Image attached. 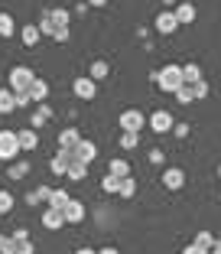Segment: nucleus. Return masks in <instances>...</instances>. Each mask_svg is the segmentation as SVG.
Instances as JSON below:
<instances>
[{
  "instance_id": "39",
  "label": "nucleus",
  "mask_w": 221,
  "mask_h": 254,
  "mask_svg": "<svg viewBox=\"0 0 221 254\" xmlns=\"http://www.w3.org/2000/svg\"><path fill=\"white\" fill-rule=\"evenodd\" d=\"M30 105H33L30 91H16V108H30Z\"/></svg>"
},
{
  "instance_id": "48",
  "label": "nucleus",
  "mask_w": 221,
  "mask_h": 254,
  "mask_svg": "<svg viewBox=\"0 0 221 254\" xmlns=\"http://www.w3.org/2000/svg\"><path fill=\"white\" fill-rule=\"evenodd\" d=\"M179 0H163V7H176Z\"/></svg>"
},
{
  "instance_id": "4",
  "label": "nucleus",
  "mask_w": 221,
  "mask_h": 254,
  "mask_svg": "<svg viewBox=\"0 0 221 254\" xmlns=\"http://www.w3.org/2000/svg\"><path fill=\"white\" fill-rule=\"evenodd\" d=\"M153 26H156V33L169 36V33H176L179 26H182V23H179L176 10H160V13H156V20H153Z\"/></svg>"
},
{
  "instance_id": "23",
  "label": "nucleus",
  "mask_w": 221,
  "mask_h": 254,
  "mask_svg": "<svg viewBox=\"0 0 221 254\" xmlns=\"http://www.w3.org/2000/svg\"><path fill=\"white\" fill-rule=\"evenodd\" d=\"M91 78H95V82H104V78H108V75H110V65H108V62H104V59H95V62H91Z\"/></svg>"
},
{
  "instance_id": "41",
  "label": "nucleus",
  "mask_w": 221,
  "mask_h": 254,
  "mask_svg": "<svg viewBox=\"0 0 221 254\" xmlns=\"http://www.w3.org/2000/svg\"><path fill=\"white\" fill-rule=\"evenodd\" d=\"M68 36H72V33H68V26H62V30H55V43H68Z\"/></svg>"
},
{
  "instance_id": "31",
  "label": "nucleus",
  "mask_w": 221,
  "mask_h": 254,
  "mask_svg": "<svg viewBox=\"0 0 221 254\" xmlns=\"http://www.w3.org/2000/svg\"><path fill=\"white\" fill-rule=\"evenodd\" d=\"M182 75H185V85H192V82H199V78H202V68L195 65V62H185V65H182Z\"/></svg>"
},
{
  "instance_id": "44",
  "label": "nucleus",
  "mask_w": 221,
  "mask_h": 254,
  "mask_svg": "<svg viewBox=\"0 0 221 254\" xmlns=\"http://www.w3.org/2000/svg\"><path fill=\"white\" fill-rule=\"evenodd\" d=\"M13 238H16V241H26V238H30V232H26V228H16Z\"/></svg>"
},
{
  "instance_id": "28",
  "label": "nucleus",
  "mask_w": 221,
  "mask_h": 254,
  "mask_svg": "<svg viewBox=\"0 0 221 254\" xmlns=\"http://www.w3.org/2000/svg\"><path fill=\"white\" fill-rule=\"evenodd\" d=\"M13 33H16V20H13L10 13H0V36H3V39H10Z\"/></svg>"
},
{
  "instance_id": "11",
  "label": "nucleus",
  "mask_w": 221,
  "mask_h": 254,
  "mask_svg": "<svg viewBox=\"0 0 221 254\" xmlns=\"http://www.w3.org/2000/svg\"><path fill=\"white\" fill-rule=\"evenodd\" d=\"M62 225H68V222H65V212H62V209H52V205H49V209L43 212V228H49V232H59Z\"/></svg>"
},
{
  "instance_id": "24",
  "label": "nucleus",
  "mask_w": 221,
  "mask_h": 254,
  "mask_svg": "<svg viewBox=\"0 0 221 254\" xmlns=\"http://www.w3.org/2000/svg\"><path fill=\"white\" fill-rule=\"evenodd\" d=\"M7 176H10V180H23V176H30V163H26V160H13L10 170H7Z\"/></svg>"
},
{
  "instance_id": "20",
  "label": "nucleus",
  "mask_w": 221,
  "mask_h": 254,
  "mask_svg": "<svg viewBox=\"0 0 221 254\" xmlns=\"http://www.w3.org/2000/svg\"><path fill=\"white\" fill-rule=\"evenodd\" d=\"M65 176H68L72 183H81L85 176H88V163H81V160H72V163H68V173H65Z\"/></svg>"
},
{
  "instance_id": "15",
  "label": "nucleus",
  "mask_w": 221,
  "mask_h": 254,
  "mask_svg": "<svg viewBox=\"0 0 221 254\" xmlns=\"http://www.w3.org/2000/svg\"><path fill=\"white\" fill-rule=\"evenodd\" d=\"M62 212H65V222L68 225H81V218H85V205H81V202H75V199L68 202Z\"/></svg>"
},
{
  "instance_id": "21",
  "label": "nucleus",
  "mask_w": 221,
  "mask_h": 254,
  "mask_svg": "<svg viewBox=\"0 0 221 254\" xmlns=\"http://www.w3.org/2000/svg\"><path fill=\"white\" fill-rule=\"evenodd\" d=\"M108 173H114V176H120V180H124V176H133L130 163H127L124 157H117V160H110V163H108Z\"/></svg>"
},
{
  "instance_id": "27",
  "label": "nucleus",
  "mask_w": 221,
  "mask_h": 254,
  "mask_svg": "<svg viewBox=\"0 0 221 254\" xmlns=\"http://www.w3.org/2000/svg\"><path fill=\"white\" fill-rule=\"evenodd\" d=\"M68 202H72V195H68L65 189H52V195H49V205H52V209H65Z\"/></svg>"
},
{
  "instance_id": "22",
  "label": "nucleus",
  "mask_w": 221,
  "mask_h": 254,
  "mask_svg": "<svg viewBox=\"0 0 221 254\" xmlns=\"http://www.w3.org/2000/svg\"><path fill=\"white\" fill-rule=\"evenodd\" d=\"M78 140H81V130H78V127H65V130L59 134V147H75Z\"/></svg>"
},
{
  "instance_id": "49",
  "label": "nucleus",
  "mask_w": 221,
  "mask_h": 254,
  "mask_svg": "<svg viewBox=\"0 0 221 254\" xmlns=\"http://www.w3.org/2000/svg\"><path fill=\"white\" fill-rule=\"evenodd\" d=\"M212 254H221V241H215V248H212Z\"/></svg>"
},
{
  "instance_id": "1",
  "label": "nucleus",
  "mask_w": 221,
  "mask_h": 254,
  "mask_svg": "<svg viewBox=\"0 0 221 254\" xmlns=\"http://www.w3.org/2000/svg\"><path fill=\"white\" fill-rule=\"evenodd\" d=\"M150 78H153L156 85H160V91H169V95H176L179 88H182L185 85V75H182V65H163L160 72H153L150 75Z\"/></svg>"
},
{
  "instance_id": "19",
  "label": "nucleus",
  "mask_w": 221,
  "mask_h": 254,
  "mask_svg": "<svg viewBox=\"0 0 221 254\" xmlns=\"http://www.w3.org/2000/svg\"><path fill=\"white\" fill-rule=\"evenodd\" d=\"M52 189L49 186H36L33 192H26V205H43V202H49Z\"/></svg>"
},
{
  "instance_id": "43",
  "label": "nucleus",
  "mask_w": 221,
  "mask_h": 254,
  "mask_svg": "<svg viewBox=\"0 0 221 254\" xmlns=\"http://www.w3.org/2000/svg\"><path fill=\"white\" fill-rule=\"evenodd\" d=\"M172 134H176V137H189V124H176V127H172Z\"/></svg>"
},
{
  "instance_id": "13",
  "label": "nucleus",
  "mask_w": 221,
  "mask_h": 254,
  "mask_svg": "<svg viewBox=\"0 0 221 254\" xmlns=\"http://www.w3.org/2000/svg\"><path fill=\"white\" fill-rule=\"evenodd\" d=\"M16 134H20V147L26 150V153L39 147V134H36V127H23V130H16Z\"/></svg>"
},
{
  "instance_id": "18",
  "label": "nucleus",
  "mask_w": 221,
  "mask_h": 254,
  "mask_svg": "<svg viewBox=\"0 0 221 254\" xmlns=\"http://www.w3.org/2000/svg\"><path fill=\"white\" fill-rule=\"evenodd\" d=\"M49 118H52V108L49 105H36V111L30 114V127H36V130H39V127H43Z\"/></svg>"
},
{
  "instance_id": "46",
  "label": "nucleus",
  "mask_w": 221,
  "mask_h": 254,
  "mask_svg": "<svg viewBox=\"0 0 221 254\" xmlns=\"http://www.w3.org/2000/svg\"><path fill=\"white\" fill-rule=\"evenodd\" d=\"M98 254H120V251H117V248H101Z\"/></svg>"
},
{
  "instance_id": "8",
  "label": "nucleus",
  "mask_w": 221,
  "mask_h": 254,
  "mask_svg": "<svg viewBox=\"0 0 221 254\" xmlns=\"http://www.w3.org/2000/svg\"><path fill=\"white\" fill-rule=\"evenodd\" d=\"M72 157H75V160H81V163H91V160L98 157V143H95V140H88V137H81V140L72 147Z\"/></svg>"
},
{
  "instance_id": "40",
  "label": "nucleus",
  "mask_w": 221,
  "mask_h": 254,
  "mask_svg": "<svg viewBox=\"0 0 221 254\" xmlns=\"http://www.w3.org/2000/svg\"><path fill=\"white\" fill-rule=\"evenodd\" d=\"M182 254H212V251H208V248H202V245H195V241H192V245H185V248H182Z\"/></svg>"
},
{
  "instance_id": "7",
  "label": "nucleus",
  "mask_w": 221,
  "mask_h": 254,
  "mask_svg": "<svg viewBox=\"0 0 221 254\" xmlns=\"http://www.w3.org/2000/svg\"><path fill=\"white\" fill-rule=\"evenodd\" d=\"M163 189H169V192H179V189H185V170H179V166L163 170Z\"/></svg>"
},
{
  "instance_id": "12",
  "label": "nucleus",
  "mask_w": 221,
  "mask_h": 254,
  "mask_svg": "<svg viewBox=\"0 0 221 254\" xmlns=\"http://www.w3.org/2000/svg\"><path fill=\"white\" fill-rule=\"evenodd\" d=\"M176 16H179L182 26H189V23H195L199 10H195V3H189V0H179V3H176Z\"/></svg>"
},
{
  "instance_id": "32",
  "label": "nucleus",
  "mask_w": 221,
  "mask_h": 254,
  "mask_svg": "<svg viewBox=\"0 0 221 254\" xmlns=\"http://www.w3.org/2000/svg\"><path fill=\"white\" fill-rule=\"evenodd\" d=\"M101 189H104V192H120V176H114V173H104Z\"/></svg>"
},
{
  "instance_id": "47",
  "label": "nucleus",
  "mask_w": 221,
  "mask_h": 254,
  "mask_svg": "<svg viewBox=\"0 0 221 254\" xmlns=\"http://www.w3.org/2000/svg\"><path fill=\"white\" fill-rule=\"evenodd\" d=\"M91 7H104V3H108V0H88Z\"/></svg>"
},
{
  "instance_id": "38",
  "label": "nucleus",
  "mask_w": 221,
  "mask_h": 254,
  "mask_svg": "<svg viewBox=\"0 0 221 254\" xmlns=\"http://www.w3.org/2000/svg\"><path fill=\"white\" fill-rule=\"evenodd\" d=\"M16 254H36V248H33V241H16Z\"/></svg>"
},
{
  "instance_id": "30",
  "label": "nucleus",
  "mask_w": 221,
  "mask_h": 254,
  "mask_svg": "<svg viewBox=\"0 0 221 254\" xmlns=\"http://www.w3.org/2000/svg\"><path fill=\"white\" fill-rule=\"evenodd\" d=\"M36 26H39V33H43V36H55V23H52V16H49V10H46V13L43 16H39V23H36Z\"/></svg>"
},
{
  "instance_id": "9",
  "label": "nucleus",
  "mask_w": 221,
  "mask_h": 254,
  "mask_svg": "<svg viewBox=\"0 0 221 254\" xmlns=\"http://www.w3.org/2000/svg\"><path fill=\"white\" fill-rule=\"evenodd\" d=\"M72 147H59V153H55V157L49 160V170L55 173V176H65L68 173V163H72Z\"/></svg>"
},
{
  "instance_id": "37",
  "label": "nucleus",
  "mask_w": 221,
  "mask_h": 254,
  "mask_svg": "<svg viewBox=\"0 0 221 254\" xmlns=\"http://www.w3.org/2000/svg\"><path fill=\"white\" fill-rule=\"evenodd\" d=\"M192 91H195V101H199V98H208V82H205V78L192 82Z\"/></svg>"
},
{
  "instance_id": "17",
  "label": "nucleus",
  "mask_w": 221,
  "mask_h": 254,
  "mask_svg": "<svg viewBox=\"0 0 221 254\" xmlns=\"http://www.w3.org/2000/svg\"><path fill=\"white\" fill-rule=\"evenodd\" d=\"M46 95H49V85H46L43 78L36 75V78H33V85H30V98H33V105H43Z\"/></svg>"
},
{
  "instance_id": "14",
  "label": "nucleus",
  "mask_w": 221,
  "mask_h": 254,
  "mask_svg": "<svg viewBox=\"0 0 221 254\" xmlns=\"http://www.w3.org/2000/svg\"><path fill=\"white\" fill-rule=\"evenodd\" d=\"M16 111V91L10 88H0V114H13Z\"/></svg>"
},
{
  "instance_id": "33",
  "label": "nucleus",
  "mask_w": 221,
  "mask_h": 254,
  "mask_svg": "<svg viewBox=\"0 0 221 254\" xmlns=\"http://www.w3.org/2000/svg\"><path fill=\"white\" fill-rule=\"evenodd\" d=\"M10 212H13V192L0 189V215H10Z\"/></svg>"
},
{
  "instance_id": "34",
  "label": "nucleus",
  "mask_w": 221,
  "mask_h": 254,
  "mask_svg": "<svg viewBox=\"0 0 221 254\" xmlns=\"http://www.w3.org/2000/svg\"><path fill=\"white\" fill-rule=\"evenodd\" d=\"M0 254H16V238L13 235H0Z\"/></svg>"
},
{
  "instance_id": "6",
  "label": "nucleus",
  "mask_w": 221,
  "mask_h": 254,
  "mask_svg": "<svg viewBox=\"0 0 221 254\" xmlns=\"http://www.w3.org/2000/svg\"><path fill=\"white\" fill-rule=\"evenodd\" d=\"M72 91H75V98H81V101H91V98L98 95V82L91 78V75L75 78V82H72Z\"/></svg>"
},
{
  "instance_id": "29",
  "label": "nucleus",
  "mask_w": 221,
  "mask_h": 254,
  "mask_svg": "<svg viewBox=\"0 0 221 254\" xmlns=\"http://www.w3.org/2000/svg\"><path fill=\"white\" fill-rule=\"evenodd\" d=\"M117 195H120V199H133V195H137V180H133V176H124Z\"/></svg>"
},
{
  "instance_id": "5",
  "label": "nucleus",
  "mask_w": 221,
  "mask_h": 254,
  "mask_svg": "<svg viewBox=\"0 0 221 254\" xmlns=\"http://www.w3.org/2000/svg\"><path fill=\"white\" fill-rule=\"evenodd\" d=\"M143 124H150V121L143 118V111H137V108L120 111V130H143Z\"/></svg>"
},
{
  "instance_id": "26",
  "label": "nucleus",
  "mask_w": 221,
  "mask_h": 254,
  "mask_svg": "<svg viewBox=\"0 0 221 254\" xmlns=\"http://www.w3.org/2000/svg\"><path fill=\"white\" fill-rule=\"evenodd\" d=\"M117 143H120V150H137V143H140V130H124Z\"/></svg>"
},
{
  "instance_id": "45",
  "label": "nucleus",
  "mask_w": 221,
  "mask_h": 254,
  "mask_svg": "<svg viewBox=\"0 0 221 254\" xmlns=\"http://www.w3.org/2000/svg\"><path fill=\"white\" fill-rule=\"evenodd\" d=\"M75 254H98V251H95V248H78Z\"/></svg>"
},
{
  "instance_id": "42",
  "label": "nucleus",
  "mask_w": 221,
  "mask_h": 254,
  "mask_svg": "<svg viewBox=\"0 0 221 254\" xmlns=\"http://www.w3.org/2000/svg\"><path fill=\"white\" fill-rule=\"evenodd\" d=\"M163 160H166V153H163V150H150V163H156V166H160Z\"/></svg>"
},
{
  "instance_id": "2",
  "label": "nucleus",
  "mask_w": 221,
  "mask_h": 254,
  "mask_svg": "<svg viewBox=\"0 0 221 254\" xmlns=\"http://www.w3.org/2000/svg\"><path fill=\"white\" fill-rule=\"evenodd\" d=\"M20 134L16 130H0V160L3 163H13L16 153H20Z\"/></svg>"
},
{
  "instance_id": "35",
  "label": "nucleus",
  "mask_w": 221,
  "mask_h": 254,
  "mask_svg": "<svg viewBox=\"0 0 221 254\" xmlns=\"http://www.w3.org/2000/svg\"><path fill=\"white\" fill-rule=\"evenodd\" d=\"M176 101H179V105H189V101H195V91H192V85H182V88L176 91Z\"/></svg>"
},
{
  "instance_id": "36",
  "label": "nucleus",
  "mask_w": 221,
  "mask_h": 254,
  "mask_svg": "<svg viewBox=\"0 0 221 254\" xmlns=\"http://www.w3.org/2000/svg\"><path fill=\"white\" fill-rule=\"evenodd\" d=\"M215 241H218V238H215L212 232H199V235H195V245L208 248V251H212V248H215Z\"/></svg>"
},
{
  "instance_id": "25",
  "label": "nucleus",
  "mask_w": 221,
  "mask_h": 254,
  "mask_svg": "<svg viewBox=\"0 0 221 254\" xmlns=\"http://www.w3.org/2000/svg\"><path fill=\"white\" fill-rule=\"evenodd\" d=\"M49 16H52V23H55V30L68 26V20H72V13H68L65 7H52V10H49Z\"/></svg>"
},
{
  "instance_id": "3",
  "label": "nucleus",
  "mask_w": 221,
  "mask_h": 254,
  "mask_svg": "<svg viewBox=\"0 0 221 254\" xmlns=\"http://www.w3.org/2000/svg\"><path fill=\"white\" fill-rule=\"evenodd\" d=\"M33 78H36V72H33L30 65H13V68H10V78H7V85H10L13 91H30Z\"/></svg>"
},
{
  "instance_id": "10",
  "label": "nucleus",
  "mask_w": 221,
  "mask_h": 254,
  "mask_svg": "<svg viewBox=\"0 0 221 254\" xmlns=\"http://www.w3.org/2000/svg\"><path fill=\"white\" fill-rule=\"evenodd\" d=\"M150 127H153L156 134H169L172 127H176V121H172V114H169V111H163V108H160V111L150 114Z\"/></svg>"
},
{
  "instance_id": "16",
  "label": "nucleus",
  "mask_w": 221,
  "mask_h": 254,
  "mask_svg": "<svg viewBox=\"0 0 221 254\" xmlns=\"http://www.w3.org/2000/svg\"><path fill=\"white\" fill-rule=\"evenodd\" d=\"M20 39H23V46H26V49H33V46H36L39 39H43V33H39V26H33V23H26V26L20 30Z\"/></svg>"
}]
</instances>
